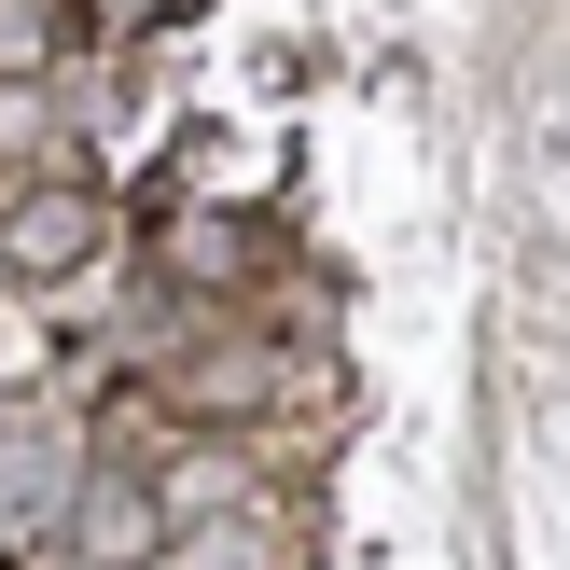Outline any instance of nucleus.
<instances>
[{
	"label": "nucleus",
	"mask_w": 570,
	"mask_h": 570,
	"mask_svg": "<svg viewBox=\"0 0 570 570\" xmlns=\"http://www.w3.org/2000/svg\"><path fill=\"white\" fill-rule=\"evenodd\" d=\"M0 237H14V265H70V250L98 237V209H83V195H42V209H14Z\"/></svg>",
	"instance_id": "obj_1"
}]
</instances>
